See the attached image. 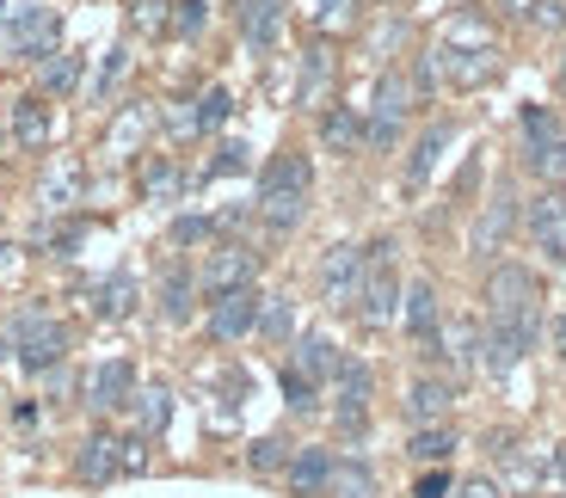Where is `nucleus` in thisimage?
Instances as JSON below:
<instances>
[{"label": "nucleus", "instance_id": "1", "mask_svg": "<svg viewBox=\"0 0 566 498\" xmlns=\"http://www.w3.org/2000/svg\"><path fill=\"white\" fill-rule=\"evenodd\" d=\"M308 203H314V160L296 155V148L271 155L265 172H259V203H253L259 222H265L271 234H296Z\"/></svg>", "mask_w": 566, "mask_h": 498}, {"label": "nucleus", "instance_id": "2", "mask_svg": "<svg viewBox=\"0 0 566 498\" xmlns=\"http://www.w3.org/2000/svg\"><path fill=\"white\" fill-rule=\"evenodd\" d=\"M486 314H493V327H511L524 345H536V332H542V284H536V271L499 258V265L486 271Z\"/></svg>", "mask_w": 566, "mask_h": 498}, {"label": "nucleus", "instance_id": "3", "mask_svg": "<svg viewBox=\"0 0 566 498\" xmlns=\"http://www.w3.org/2000/svg\"><path fill=\"white\" fill-rule=\"evenodd\" d=\"M69 351H74V332L50 308H19L0 332V357H19L31 375H50Z\"/></svg>", "mask_w": 566, "mask_h": 498}, {"label": "nucleus", "instance_id": "4", "mask_svg": "<svg viewBox=\"0 0 566 498\" xmlns=\"http://www.w3.org/2000/svg\"><path fill=\"white\" fill-rule=\"evenodd\" d=\"M431 62H438V74L455 86V93H474V86L499 81V50H493V38H486L481 25H468V19H455V25L443 31V43L431 50Z\"/></svg>", "mask_w": 566, "mask_h": 498}, {"label": "nucleus", "instance_id": "5", "mask_svg": "<svg viewBox=\"0 0 566 498\" xmlns=\"http://www.w3.org/2000/svg\"><path fill=\"white\" fill-rule=\"evenodd\" d=\"M400 296H407V284H400V271H395V241H369L364 246V289H357V308H364L369 327H388L400 314Z\"/></svg>", "mask_w": 566, "mask_h": 498}, {"label": "nucleus", "instance_id": "6", "mask_svg": "<svg viewBox=\"0 0 566 498\" xmlns=\"http://www.w3.org/2000/svg\"><path fill=\"white\" fill-rule=\"evenodd\" d=\"M412 112V81L400 68H382V81H376V99H369V117H364V148H376V155H388V148L400 142V124H407Z\"/></svg>", "mask_w": 566, "mask_h": 498}, {"label": "nucleus", "instance_id": "7", "mask_svg": "<svg viewBox=\"0 0 566 498\" xmlns=\"http://www.w3.org/2000/svg\"><path fill=\"white\" fill-rule=\"evenodd\" d=\"M369 394H376L369 363L364 357H339V375H333V418H339L345 443H357L369 431Z\"/></svg>", "mask_w": 566, "mask_h": 498}, {"label": "nucleus", "instance_id": "8", "mask_svg": "<svg viewBox=\"0 0 566 498\" xmlns=\"http://www.w3.org/2000/svg\"><path fill=\"white\" fill-rule=\"evenodd\" d=\"M259 277V253L241 241H210V253H203V271H198V289L203 296H228V289H253Z\"/></svg>", "mask_w": 566, "mask_h": 498}, {"label": "nucleus", "instance_id": "9", "mask_svg": "<svg viewBox=\"0 0 566 498\" xmlns=\"http://www.w3.org/2000/svg\"><path fill=\"white\" fill-rule=\"evenodd\" d=\"M314 284H321V301L326 308H352L357 289H364V246L339 241L321 253V271H314Z\"/></svg>", "mask_w": 566, "mask_h": 498}, {"label": "nucleus", "instance_id": "10", "mask_svg": "<svg viewBox=\"0 0 566 498\" xmlns=\"http://www.w3.org/2000/svg\"><path fill=\"white\" fill-rule=\"evenodd\" d=\"M86 406H93V413H124L129 400H136V363H129V357H105L99 370L86 375Z\"/></svg>", "mask_w": 566, "mask_h": 498}, {"label": "nucleus", "instance_id": "11", "mask_svg": "<svg viewBox=\"0 0 566 498\" xmlns=\"http://www.w3.org/2000/svg\"><path fill=\"white\" fill-rule=\"evenodd\" d=\"M517 129H524V155H530V167H536L542 179H554V160H560V148H566L560 117H554L548 105H524Z\"/></svg>", "mask_w": 566, "mask_h": 498}, {"label": "nucleus", "instance_id": "12", "mask_svg": "<svg viewBox=\"0 0 566 498\" xmlns=\"http://www.w3.org/2000/svg\"><path fill=\"white\" fill-rule=\"evenodd\" d=\"M524 229L554 265H566V191H542V198L524 203Z\"/></svg>", "mask_w": 566, "mask_h": 498}, {"label": "nucleus", "instance_id": "13", "mask_svg": "<svg viewBox=\"0 0 566 498\" xmlns=\"http://www.w3.org/2000/svg\"><path fill=\"white\" fill-rule=\"evenodd\" d=\"M259 308H265L259 289H228V296H216L210 301V339L234 345V339H247V332H259Z\"/></svg>", "mask_w": 566, "mask_h": 498}, {"label": "nucleus", "instance_id": "14", "mask_svg": "<svg viewBox=\"0 0 566 498\" xmlns=\"http://www.w3.org/2000/svg\"><path fill=\"white\" fill-rule=\"evenodd\" d=\"M517 191L511 186H499L493 198H486V210H481V222H474V253L481 258H493V253H505V241H511V229H517Z\"/></svg>", "mask_w": 566, "mask_h": 498}, {"label": "nucleus", "instance_id": "15", "mask_svg": "<svg viewBox=\"0 0 566 498\" xmlns=\"http://www.w3.org/2000/svg\"><path fill=\"white\" fill-rule=\"evenodd\" d=\"M124 474V437H112V431H93V437L81 443V456H74V480L81 486H105Z\"/></svg>", "mask_w": 566, "mask_h": 498}, {"label": "nucleus", "instance_id": "16", "mask_svg": "<svg viewBox=\"0 0 566 498\" xmlns=\"http://www.w3.org/2000/svg\"><path fill=\"white\" fill-rule=\"evenodd\" d=\"M333 449H296L290 456V468H283V486H290V498H326V486H333Z\"/></svg>", "mask_w": 566, "mask_h": 498}, {"label": "nucleus", "instance_id": "17", "mask_svg": "<svg viewBox=\"0 0 566 498\" xmlns=\"http://www.w3.org/2000/svg\"><path fill=\"white\" fill-rule=\"evenodd\" d=\"M407 425L419 431V425H450V406H455V388L450 382H438V375H419V382L407 388Z\"/></svg>", "mask_w": 566, "mask_h": 498}, {"label": "nucleus", "instance_id": "18", "mask_svg": "<svg viewBox=\"0 0 566 498\" xmlns=\"http://www.w3.org/2000/svg\"><path fill=\"white\" fill-rule=\"evenodd\" d=\"M56 31H62V19L50 13V7H31V13L13 19V50L25 62H50L56 56Z\"/></svg>", "mask_w": 566, "mask_h": 498}, {"label": "nucleus", "instance_id": "19", "mask_svg": "<svg viewBox=\"0 0 566 498\" xmlns=\"http://www.w3.org/2000/svg\"><path fill=\"white\" fill-rule=\"evenodd\" d=\"M13 142L25 148V155H43L50 148V136H56V117H50V99L43 93H25V99L13 105Z\"/></svg>", "mask_w": 566, "mask_h": 498}, {"label": "nucleus", "instance_id": "20", "mask_svg": "<svg viewBox=\"0 0 566 498\" xmlns=\"http://www.w3.org/2000/svg\"><path fill=\"white\" fill-rule=\"evenodd\" d=\"M400 320H407V332L431 351V339H438V327H443V308H438V289L424 284V277L407 284V296H400Z\"/></svg>", "mask_w": 566, "mask_h": 498}, {"label": "nucleus", "instance_id": "21", "mask_svg": "<svg viewBox=\"0 0 566 498\" xmlns=\"http://www.w3.org/2000/svg\"><path fill=\"white\" fill-rule=\"evenodd\" d=\"M81 191H86V167H81V160H69V155H62L56 167L43 172L38 203H43V215H62V210H74V203H81Z\"/></svg>", "mask_w": 566, "mask_h": 498}, {"label": "nucleus", "instance_id": "22", "mask_svg": "<svg viewBox=\"0 0 566 498\" xmlns=\"http://www.w3.org/2000/svg\"><path fill=\"white\" fill-rule=\"evenodd\" d=\"M424 357H443L455 370H474V363H481V327H474V320H443Z\"/></svg>", "mask_w": 566, "mask_h": 498}, {"label": "nucleus", "instance_id": "23", "mask_svg": "<svg viewBox=\"0 0 566 498\" xmlns=\"http://www.w3.org/2000/svg\"><path fill=\"white\" fill-rule=\"evenodd\" d=\"M321 148L326 155H357V148H364V112H357V105H326L321 112Z\"/></svg>", "mask_w": 566, "mask_h": 498}, {"label": "nucleus", "instance_id": "24", "mask_svg": "<svg viewBox=\"0 0 566 498\" xmlns=\"http://www.w3.org/2000/svg\"><path fill=\"white\" fill-rule=\"evenodd\" d=\"M339 357H345V351L326 339V332H302V339H296V357H290V370H302L314 388H321V382H333V375H339Z\"/></svg>", "mask_w": 566, "mask_h": 498}, {"label": "nucleus", "instance_id": "25", "mask_svg": "<svg viewBox=\"0 0 566 498\" xmlns=\"http://www.w3.org/2000/svg\"><path fill=\"white\" fill-rule=\"evenodd\" d=\"M450 142H455V124H431L419 142H412V155H407V198H419V191H424V179H431V167H438V155Z\"/></svg>", "mask_w": 566, "mask_h": 498}, {"label": "nucleus", "instance_id": "26", "mask_svg": "<svg viewBox=\"0 0 566 498\" xmlns=\"http://www.w3.org/2000/svg\"><path fill=\"white\" fill-rule=\"evenodd\" d=\"M283 31V0H241V38L253 56H265Z\"/></svg>", "mask_w": 566, "mask_h": 498}, {"label": "nucleus", "instance_id": "27", "mask_svg": "<svg viewBox=\"0 0 566 498\" xmlns=\"http://www.w3.org/2000/svg\"><path fill=\"white\" fill-rule=\"evenodd\" d=\"M191 296H198V277L185 265L160 271V320H167V327H185V320H191Z\"/></svg>", "mask_w": 566, "mask_h": 498}, {"label": "nucleus", "instance_id": "28", "mask_svg": "<svg viewBox=\"0 0 566 498\" xmlns=\"http://www.w3.org/2000/svg\"><path fill=\"white\" fill-rule=\"evenodd\" d=\"M179 191H185V172H179L172 155H155L148 167H142V198L148 203H179Z\"/></svg>", "mask_w": 566, "mask_h": 498}, {"label": "nucleus", "instance_id": "29", "mask_svg": "<svg viewBox=\"0 0 566 498\" xmlns=\"http://www.w3.org/2000/svg\"><path fill=\"white\" fill-rule=\"evenodd\" d=\"M93 314H99V320H129V314H136V277H129V271L105 277V284L93 289Z\"/></svg>", "mask_w": 566, "mask_h": 498}, {"label": "nucleus", "instance_id": "30", "mask_svg": "<svg viewBox=\"0 0 566 498\" xmlns=\"http://www.w3.org/2000/svg\"><path fill=\"white\" fill-rule=\"evenodd\" d=\"M129 413H136V425H142V437H160V431L172 425V394L167 388H136V400H129Z\"/></svg>", "mask_w": 566, "mask_h": 498}, {"label": "nucleus", "instance_id": "31", "mask_svg": "<svg viewBox=\"0 0 566 498\" xmlns=\"http://www.w3.org/2000/svg\"><path fill=\"white\" fill-rule=\"evenodd\" d=\"M326 498H376V474H369L364 456H339L333 462V486Z\"/></svg>", "mask_w": 566, "mask_h": 498}, {"label": "nucleus", "instance_id": "32", "mask_svg": "<svg viewBox=\"0 0 566 498\" xmlns=\"http://www.w3.org/2000/svg\"><path fill=\"white\" fill-rule=\"evenodd\" d=\"M450 449H455V431L450 425H419V431H412V443H407V456L419 462V468H443Z\"/></svg>", "mask_w": 566, "mask_h": 498}, {"label": "nucleus", "instance_id": "33", "mask_svg": "<svg viewBox=\"0 0 566 498\" xmlns=\"http://www.w3.org/2000/svg\"><path fill=\"white\" fill-rule=\"evenodd\" d=\"M81 68H86V56H74V50H56V56L43 62V99H69L74 86H81Z\"/></svg>", "mask_w": 566, "mask_h": 498}, {"label": "nucleus", "instance_id": "34", "mask_svg": "<svg viewBox=\"0 0 566 498\" xmlns=\"http://www.w3.org/2000/svg\"><path fill=\"white\" fill-rule=\"evenodd\" d=\"M326 81H333V50H321L314 43L308 56H302V81H296V105H314L326 93Z\"/></svg>", "mask_w": 566, "mask_h": 498}, {"label": "nucleus", "instance_id": "35", "mask_svg": "<svg viewBox=\"0 0 566 498\" xmlns=\"http://www.w3.org/2000/svg\"><path fill=\"white\" fill-rule=\"evenodd\" d=\"M129 25L142 38H167L172 31V0H129Z\"/></svg>", "mask_w": 566, "mask_h": 498}, {"label": "nucleus", "instance_id": "36", "mask_svg": "<svg viewBox=\"0 0 566 498\" xmlns=\"http://www.w3.org/2000/svg\"><path fill=\"white\" fill-rule=\"evenodd\" d=\"M198 136H210V129H222L228 117H234V99H228V86H203L198 99Z\"/></svg>", "mask_w": 566, "mask_h": 498}, {"label": "nucleus", "instance_id": "37", "mask_svg": "<svg viewBox=\"0 0 566 498\" xmlns=\"http://www.w3.org/2000/svg\"><path fill=\"white\" fill-rule=\"evenodd\" d=\"M290 327H296V301L290 296H265V308H259V332H265L271 345L290 339Z\"/></svg>", "mask_w": 566, "mask_h": 498}, {"label": "nucleus", "instance_id": "38", "mask_svg": "<svg viewBox=\"0 0 566 498\" xmlns=\"http://www.w3.org/2000/svg\"><path fill=\"white\" fill-rule=\"evenodd\" d=\"M290 456H296V449H290L283 437H259V443H247V468H253V474H283V468H290Z\"/></svg>", "mask_w": 566, "mask_h": 498}, {"label": "nucleus", "instance_id": "39", "mask_svg": "<svg viewBox=\"0 0 566 498\" xmlns=\"http://www.w3.org/2000/svg\"><path fill=\"white\" fill-rule=\"evenodd\" d=\"M216 234H222V215H179L167 241L172 246H203V241H216Z\"/></svg>", "mask_w": 566, "mask_h": 498}, {"label": "nucleus", "instance_id": "40", "mask_svg": "<svg viewBox=\"0 0 566 498\" xmlns=\"http://www.w3.org/2000/svg\"><path fill=\"white\" fill-rule=\"evenodd\" d=\"M283 406H290V413H314V406H321V388L302 370H290V363H283Z\"/></svg>", "mask_w": 566, "mask_h": 498}, {"label": "nucleus", "instance_id": "41", "mask_svg": "<svg viewBox=\"0 0 566 498\" xmlns=\"http://www.w3.org/2000/svg\"><path fill=\"white\" fill-rule=\"evenodd\" d=\"M210 25V7L203 0H172V38H198Z\"/></svg>", "mask_w": 566, "mask_h": 498}, {"label": "nucleus", "instance_id": "42", "mask_svg": "<svg viewBox=\"0 0 566 498\" xmlns=\"http://www.w3.org/2000/svg\"><path fill=\"white\" fill-rule=\"evenodd\" d=\"M247 155H253L247 142H222V148L210 155V167H203V179H228V172H247Z\"/></svg>", "mask_w": 566, "mask_h": 498}, {"label": "nucleus", "instance_id": "43", "mask_svg": "<svg viewBox=\"0 0 566 498\" xmlns=\"http://www.w3.org/2000/svg\"><path fill=\"white\" fill-rule=\"evenodd\" d=\"M160 124H167V136H198V105L191 99H179V105H167V117H160Z\"/></svg>", "mask_w": 566, "mask_h": 498}, {"label": "nucleus", "instance_id": "44", "mask_svg": "<svg viewBox=\"0 0 566 498\" xmlns=\"http://www.w3.org/2000/svg\"><path fill=\"white\" fill-rule=\"evenodd\" d=\"M450 492H455V480L443 468H424L419 486H412V498H450Z\"/></svg>", "mask_w": 566, "mask_h": 498}, {"label": "nucleus", "instance_id": "45", "mask_svg": "<svg viewBox=\"0 0 566 498\" xmlns=\"http://www.w3.org/2000/svg\"><path fill=\"white\" fill-rule=\"evenodd\" d=\"M124 68H129V50H112V56H105V68H99V86H93V93L105 99V93H112V86L124 81Z\"/></svg>", "mask_w": 566, "mask_h": 498}, {"label": "nucleus", "instance_id": "46", "mask_svg": "<svg viewBox=\"0 0 566 498\" xmlns=\"http://www.w3.org/2000/svg\"><path fill=\"white\" fill-rule=\"evenodd\" d=\"M148 462H155V456H148V437H142V431H136V437H124V474H148Z\"/></svg>", "mask_w": 566, "mask_h": 498}, {"label": "nucleus", "instance_id": "47", "mask_svg": "<svg viewBox=\"0 0 566 498\" xmlns=\"http://www.w3.org/2000/svg\"><path fill=\"white\" fill-rule=\"evenodd\" d=\"M142 129H148V112H124V117H117V129H112V142H117V148H129V142L142 136Z\"/></svg>", "mask_w": 566, "mask_h": 498}, {"label": "nucleus", "instance_id": "48", "mask_svg": "<svg viewBox=\"0 0 566 498\" xmlns=\"http://www.w3.org/2000/svg\"><path fill=\"white\" fill-rule=\"evenodd\" d=\"M450 498H499V480H486V474H468V480L455 486Z\"/></svg>", "mask_w": 566, "mask_h": 498}, {"label": "nucleus", "instance_id": "49", "mask_svg": "<svg viewBox=\"0 0 566 498\" xmlns=\"http://www.w3.org/2000/svg\"><path fill=\"white\" fill-rule=\"evenodd\" d=\"M542 480L566 492V443H554V456H548V468H542Z\"/></svg>", "mask_w": 566, "mask_h": 498}, {"label": "nucleus", "instance_id": "50", "mask_svg": "<svg viewBox=\"0 0 566 498\" xmlns=\"http://www.w3.org/2000/svg\"><path fill=\"white\" fill-rule=\"evenodd\" d=\"M536 25L560 31V25H566V0H542V7H536Z\"/></svg>", "mask_w": 566, "mask_h": 498}, {"label": "nucleus", "instance_id": "51", "mask_svg": "<svg viewBox=\"0 0 566 498\" xmlns=\"http://www.w3.org/2000/svg\"><path fill=\"white\" fill-rule=\"evenodd\" d=\"M536 7H542V0H499V13H505V19H536Z\"/></svg>", "mask_w": 566, "mask_h": 498}, {"label": "nucleus", "instance_id": "52", "mask_svg": "<svg viewBox=\"0 0 566 498\" xmlns=\"http://www.w3.org/2000/svg\"><path fill=\"white\" fill-rule=\"evenodd\" d=\"M554 357H566V308L554 314Z\"/></svg>", "mask_w": 566, "mask_h": 498}]
</instances>
